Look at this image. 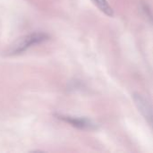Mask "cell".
Segmentation results:
<instances>
[{
	"label": "cell",
	"instance_id": "obj_1",
	"mask_svg": "<svg viewBox=\"0 0 153 153\" xmlns=\"http://www.w3.org/2000/svg\"><path fill=\"white\" fill-rule=\"evenodd\" d=\"M49 39L48 34L41 31H36L25 35L18 39L13 42L5 51L6 56H17L24 53L31 47H34L39 44H42Z\"/></svg>",
	"mask_w": 153,
	"mask_h": 153
},
{
	"label": "cell",
	"instance_id": "obj_2",
	"mask_svg": "<svg viewBox=\"0 0 153 153\" xmlns=\"http://www.w3.org/2000/svg\"><path fill=\"white\" fill-rule=\"evenodd\" d=\"M55 117L60 121H63L79 130L94 131L98 129V125L95 122H93L91 119H89L87 117H74V116L63 115V114H55Z\"/></svg>",
	"mask_w": 153,
	"mask_h": 153
},
{
	"label": "cell",
	"instance_id": "obj_3",
	"mask_svg": "<svg viewBox=\"0 0 153 153\" xmlns=\"http://www.w3.org/2000/svg\"><path fill=\"white\" fill-rule=\"evenodd\" d=\"M134 103H135L137 108L139 109V111L143 115V117L145 118L147 123H149L152 126V125L153 116L152 107L151 103L143 96H142L138 93L134 94Z\"/></svg>",
	"mask_w": 153,
	"mask_h": 153
},
{
	"label": "cell",
	"instance_id": "obj_4",
	"mask_svg": "<svg viewBox=\"0 0 153 153\" xmlns=\"http://www.w3.org/2000/svg\"><path fill=\"white\" fill-rule=\"evenodd\" d=\"M94 4L105 14L108 16H113L114 15V10L109 5L108 2L107 0H92Z\"/></svg>",
	"mask_w": 153,
	"mask_h": 153
},
{
	"label": "cell",
	"instance_id": "obj_5",
	"mask_svg": "<svg viewBox=\"0 0 153 153\" xmlns=\"http://www.w3.org/2000/svg\"><path fill=\"white\" fill-rule=\"evenodd\" d=\"M142 10L145 13V15L147 17H150L152 19V13H151V10L148 8V5L147 4H143L142 5Z\"/></svg>",
	"mask_w": 153,
	"mask_h": 153
}]
</instances>
